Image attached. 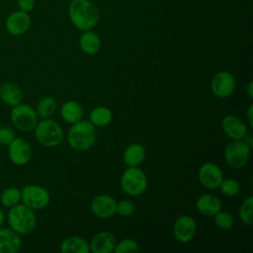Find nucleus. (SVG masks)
Instances as JSON below:
<instances>
[{
  "label": "nucleus",
  "mask_w": 253,
  "mask_h": 253,
  "mask_svg": "<svg viewBox=\"0 0 253 253\" xmlns=\"http://www.w3.org/2000/svg\"><path fill=\"white\" fill-rule=\"evenodd\" d=\"M68 16L78 30H92L100 19L97 6L90 0H72L68 5Z\"/></svg>",
  "instance_id": "nucleus-1"
},
{
  "label": "nucleus",
  "mask_w": 253,
  "mask_h": 253,
  "mask_svg": "<svg viewBox=\"0 0 253 253\" xmlns=\"http://www.w3.org/2000/svg\"><path fill=\"white\" fill-rule=\"evenodd\" d=\"M96 141L94 125L87 121H78L68 132V143L76 150H87Z\"/></svg>",
  "instance_id": "nucleus-2"
},
{
  "label": "nucleus",
  "mask_w": 253,
  "mask_h": 253,
  "mask_svg": "<svg viewBox=\"0 0 253 253\" xmlns=\"http://www.w3.org/2000/svg\"><path fill=\"white\" fill-rule=\"evenodd\" d=\"M10 227L17 233L26 234L34 230L36 226V215L33 209L26 205H16L11 208L8 213Z\"/></svg>",
  "instance_id": "nucleus-3"
},
{
  "label": "nucleus",
  "mask_w": 253,
  "mask_h": 253,
  "mask_svg": "<svg viewBox=\"0 0 253 253\" xmlns=\"http://www.w3.org/2000/svg\"><path fill=\"white\" fill-rule=\"evenodd\" d=\"M35 135L42 145L52 147L61 142L63 138V131L56 122L44 119L36 125Z\"/></svg>",
  "instance_id": "nucleus-4"
},
{
  "label": "nucleus",
  "mask_w": 253,
  "mask_h": 253,
  "mask_svg": "<svg viewBox=\"0 0 253 253\" xmlns=\"http://www.w3.org/2000/svg\"><path fill=\"white\" fill-rule=\"evenodd\" d=\"M121 185L125 193L129 196H138L142 194L147 187V179L144 172L135 167L129 166L122 175Z\"/></svg>",
  "instance_id": "nucleus-5"
},
{
  "label": "nucleus",
  "mask_w": 253,
  "mask_h": 253,
  "mask_svg": "<svg viewBox=\"0 0 253 253\" xmlns=\"http://www.w3.org/2000/svg\"><path fill=\"white\" fill-rule=\"evenodd\" d=\"M250 156V146L246 141L235 139L228 143L224 150V158L228 166L234 169L242 168L246 165Z\"/></svg>",
  "instance_id": "nucleus-6"
},
{
  "label": "nucleus",
  "mask_w": 253,
  "mask_h": 253,
  "mask_svg": "<svg viewBox=\"0 0 253 253\" xmlns=\"http://www.w3.org/2000/svg\"><path fill=\"white\" fill-rule=\"evenodd\" d=\"M11 121L18 129L30 131L38 124V116L31 106L20 103L14 106L11 112Z\"/></svg>",
  "instance_id": "nucleus-7"
},
{
  "label": "nucleus",
  "mask_w": 253,
  "mask_h": 253,
  "mask_svg": "<svg viewBox=\"0 0 253 253\" xmlns=\"http://www.w3.org/2000/svg\"><path fill=\"white\" fill-rule=\"evenodd\" d=\"M21 200L27 207L39 210L47 206L50 196L45 188L38 185H29L22 190Z\"/></svg>",
  "instance_id": "nucleus-8"
},
{
  "label": "nucleus",
  "mask_w": 253,
  "mask_h": 253,
  "mask_svg": "<svg viewBox=\"0 0 253 253\" xmlns=\"http://www.w3.org/2000/svg\"><path fill=\"white\" fill-rule=\"evenodd\" d=\"M211 91L218 98H226L230 96L235 88V80L228 71L217 72L211 80Z\"/></svg>",
  "instance_id": "nucleus-9"
},
{
  "label": "nucleus",
  "mask_w": 253,
  "mask_h": 253,
  "mask_svg": "<svg viewBox=\"0 0 253 253\" xmlns=\"http://www.w3.org/2000/svg\"><path fill=\"white\" fill-rule=\"evenodd\" d=\"M198 176L202 185L208 189H215L219 187L223 179L219 167L211 162L205 163L200 167Z\"/></svg>",
  "instance_id": "nucleus-10"
},
{
  "label": "nucleus",
  "mask_w": 253,
  "mask_h": 253,
  "mask_svg": "<svg viewBox=\"0 0 253 253\" xmlns=\"http://www.w3.org/2000/svg\"><path fill=\"white\" fill-rule=\"evenodd\" d=\"M9 157L16 165H24L28 163L32 155L30 144L23 138H14L9 143Z\"/></svg>",
  "instance_id": "nucleus-11"
},
{
  "label": "nucleus",
  "mask_w": 253,
  "mask_h": 253,
  "mask_svg": "<svg viewBox=\"0 0 253 253\" xmlns=\"http://www.w3.org/2000/svg\"><path fill=\"white\" fill-rule=\"evenodd\" d=\"M31 25V17L28 12L18 10L9 15L6 20V29L13 36L25 34Z\"/></svg>",
  "instance_id": "nucleus-12"
},
{
  "label": "nucleus",
  "mask_w": 253,
  "mask_h": 253,
  "mask_svg": "<svg viewBox=\"0 0 253 253\" xmlns=\"http://www.w3.org/2000/svg\"><path fill=\"white\" fill-rule=\"evenodd\" d=\"M91 211L98 217L113 216L117 212V202L109 195H99L93 199Z\"/></svg>",
  "instance_id": "nucleus-13"
},
{
  "label": "nucleus",
  "mask_w": 253,
  "mask_h": 253,
  "mask_svg": "<svg viewBox=\"0 0 253 253\" xmlns=\"http://www.w3.org/2000/svg\"><path fill=\"white\" fill-rule=\"evenodd\" d=\"M173 233L180 242H188L193 239L196 233V222L193 217L188 215L180 216L174 223Z\"/></svg>",
  "instance_id": "nucleus-14"
},
{
  "label": "nucleus",
  "mask_w": 253,
  "mask_h": 253,
  "mask_svg": "<svg viewBox=\"0 0 253 253\" xmlns=\"http://www.w3.org/2000/svg\"><path fill=\"white\" fill-rule=\"evenodd\" d=\"M221 126L226 135L233 140L242 139L244 136H246L247 128L244 123L235 116L228 115L224 117Z\"/></svg>",
  "instance_id": "nucleus-15"
},
{
  "label": "nucleus",
  "mask_w": 253,
  "mask_h": 253,
  "mask_svg": "<svg viewBox=\"0 0 253 253\" xmlns=\"http://www.w3.org/2000/svg\"><path fill=\"white\" fill-rule=\"evenodd\" d=\"M89 246L94 253H110L115 249L116 238L109 231H101L92 238Z\"/></svg>",
  "instance_id": "nucleus-16"
},
{
  "label": "nucleus",
  "mask_w": 253,
  "mask_h": 253,
  "mask_svg": "<svg viewBox=\"0 0 253 253\" xmlns=\"http://www.w3.org/2000/svg\"><path fill=\"white\" fill-rule=\"evenodd\" d=\"M21 247V239L12 228H0V253H16Z\"/></svg>",
  "instance_id": "nucleus-17"
},
{
  "label": "nucleus",
  "mask_w": 253,
  "mask_h": 253,
  "mask_svg": "<svg viewBox=\"0 0 253 253\" xmlns=\"http://www.w3.org/2000/svg\"><path fill=\"white\" fill-rule=\"evenodd\" d=\"M198 211L207 216H213L221 209L220 200L212 194H204L197 201Z\"/></svg>",
  "instance_id": "nucleus-18"
},
{
  "label": "nucleus",
  "mask_w": 253,
  "mask_h": 253,
  "mask_svg": "<svg viewBox=\"0 0 253 253\" xmlns=\"http://www.w3.org/2000/svg\"><path fill=\"white\" fill-rule=\"evenodd\" d=\"M0 98L7 105L14 107L22 102L23 94L17 84L8 82L0 87Z\"/></svg>",
  "instance_id": "nucleus-19"
},
{
  "label": "nucleus",
  "mask_w": 253,
  "mask_h": 253,
  "mask_svg": "<svg viewBox=\"0 0 253 253\" xmlns=\"http://www.w3.org/2000/svg\"><path fill=\"white\" fill-rule=\"evenodd\" d=\"M79 45L82 51L86 54H95L100 50L101 40L95 32L87 30L81 34L79 39Z\"/></svg>",
  "instance_id": "nucleus-20"
},
{
  "label": "nucleus",
  "mask_w": 253,
  "mask_h": 253,
  "mask_svg": "<svg viewBox=\"0 0 253 253\" xmlns=\"http://www.w3.org/2000/svg\"><path fill=\"white\" fill-rule=\"evenodd\" d=\"M60 250L63 253H88L90 246L85 239L79 236H70L62 241Z\"/></svg>",
  "instance_id": "nucleus-21"
},
{
  "label": "nucleus",
  "mask_w": 253,
  "mask_h": 253,
  "mask_svg": "<svg viewBox=\"0 0 253 253\" xmlns=\"http://www.w3.org/2000/svg\"><path fill=\"white\" fill-rule=\"evenodd\" d=\"M145 156L144 147L138 143L130 144L124 152V161L128 166H137L140 164Z\"/></svg>",
  "instance_id": "nucleus-22"
},
{
  "label": "nucleus",
  "mask_w": 253,
  "mask_h": 253,
  "mask_svg": "<svg viewBox=\"0 0 253 253\" xmlns=\"http://www.w3.org/2000/svg\"><path fill=\"white\" fill-rule=\"evenodd\" d=\"M62 119L69 124H75L82 118L83 111L81 106L75 101H68L63 104L60 111Z\"/></svg>",
  "instance_id": "nucleus-23"
},
{
  "label": "nucleus",
  "mask_w": 253,
  "mask_h": 253,
  "mask_svg": "<svg viewBox=\"0 0 253 253\" xmlns=\"http://www.w3.org/2000/svg\"><path fill=\"white\" fill-rule=\"evenodd\" d=\"M90 121L94 126H106L112 121V113L106 107H97L90 113Z\"/></svg>",
  "instance_id": "nucleus-24"
},
{
  "label": "nucleus",
  "mask_w": 253,
  "mask_h": 253,
  "mask_svg": "<svg viewBox=\"0 0 253 253\" xmlns=\"http://www.w3.org/2000/svg\"><path fill=\"white\" fill-rule=\"evenodd\" d=\"M56 109V102L53 98L46 96L43 97L38 104L37 107V113L40 115V117L45 119L50 116H52Z\"/></svg>",
  "instance_id": "nucleus-25"
},
{
  "label": "nucleus",
  "mask_w": 253,
  "mask_h": 253,
  "mask_svg": "<svg viewBox=\"0 0 253 253\" xmlns=\"http://www.w3.org/2000/svg\"><path fill=\"white\" fill-rule=\"evenodd\" d=\"M1 203L6 208H12L19 204L21 200V192L18 188L10 187L6 189L1 195Z\"/></svg>",
  "instance_id": "nucleus-26"
},
{
  "label": "nucleus",
  "mask_w": 253,
  "mask_h": 253,
  "mask_svg": "<svg viewBox=\"0 0 253 253\" xmlns=\"http://www.w3.org/2000/svg\"><path fill=\"white\" fill-rule=\"evenodd\" d=\"M252 210H253V198L248 197L241 205L239 211V216L243 223L252 224Z\"/></svg>",
  "instance_id": "nucleus-27"
},
{
  "label": "nucleus",
  "mask_w": 253,
  "mask_h": 253,
  "mask_svg": "<svg viewBox=\"0 0 253 253\" xmlns=\"http://www.w3.org/2000/svg\"><path fill=\"white\" fill-rule=\"evenodd\" d=\"M214 223L218 228L227 230L233 225V217L229 212L219 211L214 214Z\"/></svg>",
  "instance_id": "nucleus-28"
},
{
  "label": "nucleus",
  "mask_w": 253,
  "mask_h": 253,
  "mask_svg": "<svg viewBox=\"0 0 253 253\" xmlns=\"http://www.w3.org/2000/svg\"><path fill=\"white\" fill-rule=\"evenodd\" d=\"M219 187H220L221 192L225 196H228V197H233V196L237 195L240 190L239 183L235 179H232V178L224 179V180L222 179Z\"/></svg>",
  "instance_id": "nucleus-29"
},
{
  "label": "nucleus",
  "mask_w": 253,
  "mask_h": 253,
  "mask_svg": "<svg viewBox=\"0 0 253 253\" xmlns=\"http://www.w3.org/2000/svg\"><path fill=\"white\" fill-rule=\"evenodd\" d=\"M116 253H136L138 252L139 248L137 243L132 239H124L115 246Z\"/></svg>",
  "instance_id": "nucleus-30"
},
{
  "label": "nucleus",
  "mask_w": 253,
  "mask_h": 253,
  "mask_svg": "<svg viewBox=\"0 0 253 253\" xmlns=\"http://www.w3.org/2000/svg\"><path fill=\"white\" fill-rule=\"evenodd\" d=\"M117 211L123 216H129L134 211V205L128 200H123L117 204Z\"/></svg>",
  "instance_id": "nucleus-31"
},
{
  "label": "nucleus",
  "mask_w": 253,
  "mask_h": 253,
  "mask_svg": "<svg viewBox=\"0 0 253 253\" xmlns=\"http://www.w3.org/2000/svg\"><path fill=\"white\" fill-rule=\"evenodd\" d=\"M15 138V133L10 127H0V144L9 145Z\"/></svg>",
  "instance_id": "nucleus-32"
},
{
  "label": "nucleus",
  "mask_w": 253,
  "mask_h": 253,
  "mask_svg": "<svg viewBox=\"0 0 253 253\" xmlns=\"http://www.w3.org/2000/svg\"><path fill=\"white\" fill-rule=\"evenodd\" d=\"M18 6L20 10L25 12H30L34 9L35 0H18Z\"/></svg>",
  "instance_id": "nucleus-33"
},
{
  "label": "nucleus",
  "mask_w": 253,
  "mask_h": 253,
  "mask_svg": "<svg viewBox=\"0 0 253 253\" xmlns=\"http://www.w3.org/2000/svg\"><path fill=\"white\" fill-rule=\"evenodd\" d=\"M252 113H253V106L250 105L248 108V113H247V119H248V124L250 126H253V122H252Z\"/></svg>",
  "instance_id": "nucleus-34"
},
{
  "label": "nucleus",
  "mask_w": 253,
  "mask_h": 253,
  "mask_svg": "<svg viewBox=\"0 0 253 253\" xmlns=\"http://www.w3.org/2000/svg\"><path fill=\"white\" fill-rule=\"evenodd\" d=\"M252 88H253V83H252V82H249V84H248V86H247V91H248V94H249V97H250V98L253 97Z\"/></svg>",
  "instance_id": "nucleus-35"
},
{
  "label": "nucleus",
  "mask_w": 253,
  "mask_h": 253,
  "mask_svg": "<svg viewBox=\"0 0 253 253\" xmlns=\"http://www.w3.org/2000/svg\"><path fill=\"white\" fill-rule=\"evenodd\" d=\"M3 221H4V213H3V211L0 209V226L2 225Z\"/></svg>",
  "instance_id": "nucleus-36"
}]
</instances>
